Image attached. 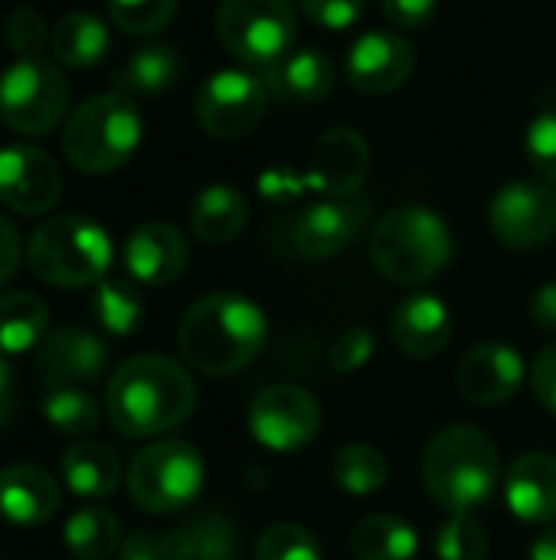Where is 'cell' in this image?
Instances as JSON below:
<instances>
[{
	"instance_id": "1",
	"label": "cell",
	"mask_w": 556,
	"mask_h": 560,
	"mask_svg": "<svg viewBox=\"0 0 556 560\" xmlns=\"http://www.w3.org/2000/svg\"><path fill=\"white\" fill-rule=\"evenodd\" d=\"M265 338L269 322L252 299L216 292L187 308L177 328V351L193 371L226 377L252 364L265 348Z\"/></svg>"
},
{
	"instance_id": "2",
	"label": "cell",
	"mask_w": 556,
	"mask_h": 560,
	"mask_svg": "<svg viewBox=\"0 0 556 560\" xmlns=\"http://www.w3.org/2000/svg\"><path fill=\"white\" fill-rule=\"evenodd\" d=\"M197 404L190 374L161 354L125 361L105 390L108 420L121 436H157L180 427Z\"/></svg>"
},
{
	"instance_id": "3",
	"label": "cell",
	"mask_w": 556,
	"mask_h": 560,
	"mask_svg": "<svg viewBox=\"0 0 556 560\" xmlns=\"http://www.w3.org/2000/svg\"><path fill=\"white\" fill-rule=\"evenodd\" d=\"M501 479L495 443L475 427H446L436 433L423 456V482L439 509L449 515H472L485 505Z\"/></svg>"
},
{
	"instance_id": "4",
	"label": "cell",
	"mask_w": 556,
	"mask_h": 560,
	"mask_svg": "<svg viewBox=\"0 0 556 560\" xmlns=\"http://www.w3.org/2000/svg\"><path fill=\"white\" fill-rule=\"evenodd\" d=\"M374 266L400 285H419L452 259V233L429 207H397L377 220L370 233Z\"/></svg>"
},
{
	"instance_id": "5",
	"label": "cell",
	"mask_w": 556,
	"mask_h": 560,
	"mask_svg": "<svg viewBox=\"0 0 556 560\" xmlns=\"http://www.w3.org/2000/svg\"><path fill=\"white\" fill-rule=\"evenodd\" d=\"M141 135L144 121L138 105L121 92H108L92 95L69 115L59 144L72 167L85 174H111L134 158Z\"/></svg>"
},
{
	"instance_id": "6",
	"label": "cell",
	"mask_w": 556,
	"mask_h": 560,
	"mask_svg": "<svg viewBox=\"0 0 556 560\" xmlns=\"http://www.w3.org/2000/svg\"><path fill=\"white\" fill-rule=\"evenodd\" d=\"M26 262L36 279L56 289L98 285L111 266V240L88 217H52L33 230Z\"/></svg>"
},
{
	"instance_id": "7",
	"label": "cell",
	"mask_w": 556,
	"mask_h": 560,
	"mask_svg": "<svg viewBox=\"0 0 556 560\" xmlns=\"http://www.w3.org/2000/svg\"><path fill=\"white\" fill-rule=\"evenodd\" d=\"M69 108V82L46 56H16L0 75V121L16 135L52 131Z\"/></svg>"
},
{
	"instance_id": "8",
	"label": "cell",
	"mask_w": 556,
	"mask_h": 560,
	"mask_svg": "<svg viewBox=\"0 0 556 560\" xmlns=\"http://www.w3.org/2000/svg\"><path fill=\"white\" fill-rule=\"evenodd\" d=\"M203 456L184 440L144 446L128 466V495L151 515L187 509L203 489Z\"/></svg>"
},
{
	"instance_id": "9",
	"label": "cell",
	"mask_w": 556,
	"mask_h": 560,
	"mask_svg": "<svg viewBox=\"0 0 556 560\" xmlns=\"http://www.w3.org/2000/svg\"><path fill=\"white\" fill-rule=\"evenodd\" d=\"M298 20L288 0H223L216 10L220 43L252 69H272L295 43Z\"/></svg>"
},
{
	"instance_id": "10",
	"label": "cell",
	"mask_w": 556,
	"mask_h": 560,
	"mask_svg": "<svg viewBox=\"0 0 556 560\" xmlns=\"http://www.w3.org/2000/svg\"><path fill=\"white\" fill-rule=\"evenodd\" d=\"M269 85L252 69H220L210 75L193 102L197 125L223 141L246 138L265 115Z\"/></svg>"
},
{
	"instance_id": "11",
	"label": "cell",
	"mask_w": 556,
	"mask_h": 560,
	"mask_svg": "<svg viewBox=\"0 0 556 560\" xmlns=\"http://www.w3.org/2000/svg\"><path fill=\"white\" fill-rule=\"evenodd\" d=\"M492 233L508 249H537L556 233V190L547 180H508L488 207Z\"/></svg>"
},
{
	"instance_id": "12",
	"label": "cell",
	"mask_w": 556,
	"mask_h": 560,
	"mask_svg": "<svg viewBox=\"0 0 556 560\" xmlns=\"http://www.w3.org/2000/svg\"><path fill=\"white\" fill-rule=\"evenodd\" d=\"M249 430L256 443L275 453H295L308 446L321 430L318 400L298 384L265 387L249 407Z\"/></svg>"
},
{
	"instance_id": "13",
	"label": "cell",
	"mask_w": 556,
	"mask_h": 560,
	"mask_svg": "<svg viewBox=\"0 0 556 560\" xmlns=\"http://www.w3.org/2000/svg\"><path fill=\"white\" fill-rule=\"evenodd\" d=\"M62 194V174L56 161L33 148V144H10L0 148V203L36 217L56 207Z\"/></svg>"
},
{
	"instance_id": "14",
	"label": "cell",
	"mask_w": 556,
	"mask_h": 560,
	"mask_svg": "<svg viewBox=\"0 0 556 560\" xmlns=\"http://www.w3.org/2000/svg\"><path fill=\"white\" fill-rule=\"evenodd\" d=\"M367 174H370L367 138L357 128L334 125L318 138L305 180L308 190H318L324 197H354L367 180Z\"/></svg>"
},
{
	"instance_id": "15",
	"label": "cell",
	"mask_w": 556,
	"mask_h": 560,
	"mask_svg": "<svg viewBox=\"0 0 556 560\" xmlns=\"http://www.w3.org/2000/svg\"><path fill=\"white\" fill-rule=\"evenodd\" d=\"M416 69V49L406 36L390 30L364 33L344 62L347 82L364 95H387L397 92Z\"/></svg>"
},
{
	"instance_id": "16",
	"label": "cell",
	"mask_w": 556,
	"mask_h": 560,
	"mask_svg": "<svg viewBox=\"0 0 556 560\" xmlns=\"http://www.w3.org/2000/svg\"><path fill=\"white\" fill-rule=\"evenodd\" d=\"M105 361H108V351L92 331L59 328L39 341L33 371L43 387L66 390V387H82L95 381L105 371Z\"/></svg>"
},
{
	"instance_id": "17",
	"label": "cell",
	"mask_w": 556,
	"mask_h": 560,
	"mask_svg": "<svg viewBox=\"0 0 556 560\" xmlns=\"http://www.w3.org/2000/svg\"><path fill=\"white\" fill-rule=\"evenodd\" d=\"M367 223V200L328 197L298 213L292 226L295 249L308 259H331L357 240Z\"/></svg>"
},
{
	"instance_id": "18",
	"label": "cell",
	"mask_w": 556,
	"mask_h": 560,
	"mask_svg": "<svg viewBox=\"0 0 556 560\" xmlns=\"http://www.w3.org/2000/svg\"><path fill=\"white\" fill-rule=\"evenodd\" d=\"M459 390L475 407H501L524 384V358L501 341H485L472 348L459 364Z\"/></svg>"
},
{
	"instance_id": "19",
	"label": "cell",
	"mask_w": 556,
	"mask_h": 560,
	"mask_svg": "<svg viewBox=\"0 0 556 560\" xmlns=\"http://www.w3.org/2000/svg\"><path fill=\"white\" fill-rule=\"evenodd\" d=\"M452 338V312L433 292H413L393 308V341L406 358L429 361Z\"/></svg>"
},
{
	"instance_id": "20",
	"label": "cell",
	"mask_w": 556,
	"mask_h": 560,
	"mask_svg": "<svg viewBox=\"0 0 556 560\" xmlns=\"http://www.w3.org/2000/svg\"><path fill=\"white\" fill-rule=\"evenodd\" d=\"M187 240L170 223H144L125 243V269L134 282L167 285L187 269Z\"/></svg>"
},
{
	"instance_id": "21",
	"label": "cell",
	"mask_w": 556,
	"mask_h": 560,
	"mask_svg": "<svg viewBox=\"0 0 556 560\" xmlns=\"http://www.w3.org/2000/svg\"><path fill=\"white\" fill-rule=\"evenodd\" d=\"M505 502L514 518L528 525L556 522V459L547 453H524L505 479Z\"/></svg>"
},
{
	"instance_id": "22",
	"label": "cell",
	"mask_w": 556,
	"mask_h": 560,
	"mask_svg": "<svg viewBox=\"0 0 556 560\" xmlns=\"http://www.w3.org/2000/svg\"><path fill=\"white\" fill-rule=\"evenodd\" d=\"M59 499L56 479L39 466L16 463L0 472V515L10 525L36 528L49 522L59 509Z\"/></svg>"
},
{
	"instance_id": "23",
	"label": "cell",
	"mask_w": 556,
	"mask_h": 560,
	"mask_svg": "<svg viewBox=\"0 0 556 560\" xmlns=\"http://www.w3.org/2000/svg\"><path fill=\"white\" fill-rule=\"evenodd\" d=\"M262 75H265L269 95H275L282 102H298V105L324 102L334 89V79H338L334 62L318 49L288 52L282 62L265 69Z\"/></svg>"
},
{
	"instance_id": "24",
	"label": "cell",
	"mask_w": 556,
	"mask_h": 560,
	"mask_svg": "<svg viewBox=\"0 0 556 560\" xmlns=\"http://www.w3.org/2000/svg\"><path fill=\"white\" fill-rule=\"evenodd\" d=\"M161 545L167 560H236L239 555V535L220 512L193 518L187 528L164 535Z\"/></svg>"
},
{
	"instance_id": "25",
	"label": "cell",
	"mask_w": 556,
	"mask_h": 560,
	"mask_svg": "<svg viewBox=\"0 0 556 560\" xmlns=\"http://www.w3.org/2000/svg\"><path fill=\"white\" fill-rule=\"evenodd\" d=\"M246 220H249L246 197L229 184H213L200 190L190 207V226L210 246L233 243L246 230Z\"/></svg>"
},
{
	"instance_id": "26",
	"label": "cell",
	"mask_w": 556,
	"mask_h": 560,
	"mask_svg": "<svg viewBox=\"0 0 556 560\" xmlns=\"http://www.w3.org/2000/svg\"><path fill=\"white\" fill-rule=\"evenodd\" d=\"M62 482L82 499H108L121 482V463L105 443H75L62 453Z\"/></svg>"
},
{
	"instance_id": "27",
	"label": "cell",
	"mask_w": 556,
	"mask_h": 560,
	"mask_svg": "<svg viewBox=\"0 0 556 560\" xmlns=\"http://www.w3.org/2000/svg\"><path fill=\"white\" fill-rule=\"evenodd\" d=\"M111 46L108 26L92 13H66L52 23L49 49L69 69H92Z\"/></svg>"
},
{
	"instance_id": "28",
	"label": "cell",
	"mask_w": 556,
	"mask_h": 560,
	"mask_svg": "<svg viewBox=\"0 0 556 560\" xmlns=\"http://www.w3.org/2000/svg\"><path fill=\"white\" fill-rule=\"evenodd\" d=\"M180 75V56L170 43H147L134 49L115 72V89L121 95H161Z\"/></svg>"
},
{
	"instance_id": "29",
	"label": "cell",
	"mask_w": 556,
	"mask_h": 560,
	"mask_svg": "<svg viewBox=\"0 0 556 560\" xmlns=\"http://www.w3.org/2000/svg\"><path fill=\"white\" fill-rule=\"evenodd\" d=\"M49 308L33 292L0 295V354L36 351L46 338Z\"/></svg>"
},
{
	"instance_id": "30",
	"label": "cell",
	"mask_w": 556,
	"mask_h": 560,
	"mask_svg": "<svg viewBox=\"0 0 556 560\" xmlns=\"http://www.w3.org/2000/svg\"><path fill=\"white\" fill-rule=\"evenodd\" d=\"M416 548V532L397 515H367L351 535V551L357 560H413Z\"/></svg>"
},
{
	"instance_id": "31",
	"label": "cell",
	"mask_w": 556,
	"mask_h": 560,
	"mask_svg": "<svg viewBox=\"0 0 556 560\" xmlns=\"http://www.w3.org/2000/svg\"><path fill=\"white\" fill-rule=\"evenodd\" d=\"M62 538H66V548L75 560H108L121 548L118 518L108 509H95V505L69 515Z\"/></svg>"
},
{
	"instance_id": "32",
	"label": "cell",
	"mask_w": 556,
	"mask_h": 560,
	"mask_svg": "<svg viewBox=\"0 0 556 560\" xmlns=\"http://www.w3.org/2000/svg\"><path fill=\"white\" fill-rule=\"evenodd\" d=\"M334 482L351 492V495H370L387 482V459L377 446L367 443H351L334 456L331 466Z\"/></svg>"
},
{
	"instance_id": "33",
	"label": "cell",
	"mask_w": 556,
	"mask_h": 560,
	"mask_svg": "<svg viewBox=\"0 0 556 560\" xmlns=\"http://www.w3.org/2000/svg\"><path fill=\"white\" fill-rule=\"evenodd\" d=\"M92 315L98 318V325L111 335H131L141 318H144V305L141 295L121 282V279H102L95 285V299H92Z\"/></svg>"
},
{
	"instance_id": "34",
	"label": "cell",
	"mask_w": 556,
	"mask_h": 560,
	"mask_svg": "<svg viewBox=\"0 0 556 560\" xmlns=\"http://www.w3.org/2000/svg\"><path fill=\"white\" fill-rule=\"evenodd\" d=\"M43 413H46V420H49V427H52L56 433L75 436V440L95 433V430H98V420H102L98 404H95L85 390H79V387L52 390V394L46 397V404H43Z\"/></svg>"
},
{
	"instance_id": "35",
	"label": "cell",
	"mask_w": 556,
	"mask_h": 560,
	"mask_svg": "<svg viewBox=\"0 0 556 560\" xmlns=\"http://www.w3.org/2000/svg\"><path fill=\"white\" fill-rule=\"evenodd\" d=\"M177 13V0H108L111 23L128 36L161 33Z\"/></svg>"
},
{
	"instance_id": "36",
	"label": "cell",
	"mask_w": 556,
	"mask_h": 560,
	"mask_svg": "<svg viewBox=\"0 0 556 560\" xmlns=\"http://www.w3.org/2000/svg\"><path fill=\"white\" fill-rule=\"evenodd\" d=\"M439 560H485L488 535L475 515H449V522L436 535Z\"/></svg>"
},
{
	"instance_id": "37",
	"label": "cell",
	"mask_w": 556,
	"mask_h": 560,
	"mask_svg": "<svg viewBox=\"0 0 556 560\" xmlns=\"http://www.w3.org/2000/svg\"><path fill=\"white\" fill-rule=\"evenodd\" d=\"M256 560H321V545L308 528L295 522H279L262 532Z\"/></svg>"
},
{
	"instance_id": "38",
	"label": "cell",
	"mask_w": 556,
	"mask_h": 560,
	"mask_svg": "<svg viewBox=\"0 0 556 560\" xmlns=\"http://www.w3.org/2000/svg\"><path fill=\"white\" fill-rule=\"evenodd\" d=\"M524 151L541 180L556 184V108L541 112L524 135Z\"/></svg>"
},
{
	"instance_id": "39",
	"label": "cell",
	"mask_w": 556,
	"mask_h": 560,
	"mask_svg": "<svg viewBox=\"0 0 556 560\" xmlns=\"http://www.w3.org/2000/svg\"><path fill=\"white\" fill-rule=\"evenodd\" d=\"M49 26L43 20V13L20 7L7 16L3 23V39L13 49V56H43L46 43H49Z\"/></svg>"
},
{
	"instance_id": "40",
	"label": "cell",
	"mask_w": 556,
	"mask_h": 560,
	"mask_svg": "<svg viewBox=\"0 0 556 560\" xmlns=\"http://www.w3.org/2000/svg\"><path fill=\"white\" fill-rule=\"evenodd\" d=\"M301 10L311 23L341 33V30H351L354 23H360L367 0H301Z\"/></svg>"
},
{
	"instance_id": "41",
	"label": "cell",
	"mask_w": 556,
	"mask_h": 560,
	"mask_svg": "<svg viewBox=\"0 0 556 560\" xmlns=\"http://www.w3.org/2000/svg\"><path fill=\"white\" fill-rule=\"evenodd\" d=\"M374 358V335L367 328H351L338 338L334 351H331V364L334 371H357Z\"/></svg>"
},
{
	"instance_id": "42",
	"label": "cell",
	"mask_w": 556,
	"mask_h": 560,
	"mask_svg": "<svg viewBox=\"0 0 556 560\" xmlns=\"http://www.w3.org/2000/svg\"><path fill=\"white\" fill-rule=\"evenodd\" d=\"M383 13L390 23L403 26V30H419L433 20L439 0H380Z\"/></svg>"
},
{
	"instance_id": "43",
	"label": "cell",
	"mask_w": 556,
	"mask_h": 560,
	"mask_svg": "<svg viewBox=\"0 0 556 560\" xmlns=\"http://www.w3.org/2000/svg\"><path fill=\"white\" fill-rule=\"evenodd\" d=\"M531 384H534L537 400H541L547 410H554L556 413V345L544 348V351L534 358V364H531Z\"/></svg>"
},
{
	"instance_id": "44",
	"label": "cell",
	"mask_w": 556,
	"mask_h": 560,
	"mask_svg": "<svg viewBox=\"0 0 556 560\" xmlns=\"http://www.w3.org/2000/svg\"><path fill=\"white\" fill-rule=\"evenodd\" d=\"M259 190L269 200H295L301 190H308V180L305 174H295L288 167H272L259 177Z\"/></svg>"
},
{
	"instance_id": "45",
	"label": "cell",
	"mask_w": 556,
	"mask_h": 560,
	"mask_svg": "<svg viewBox=\"0 0 556 560\" xmlns=\"http://www.w3.org/2000/svg\"><path fill=\"white\" fill-rule=\"evenodd\" d=\"M16 266H20V233L7 217H0V285L16 272Z\"/></svg>"
},
{
	"instance_id": "46",
	"label": "cell",
	"mask_w": 556,
	"mask_h": 560,
	"mask_svg": "<svg viewBox=\"0 0 556 560\" xmlns=\"http://www.w3.org/2000/svg\"><path fill=\"white\" fill-rule=\"evenodd\" d=\"M121 560H167L164 558V545L161 538L147 535V532H134L121 541Z\"/></svg>"
},
{
	"instance_id": "47",
	"label": "cell",
	"mask_w": 556,
	"mask_h": 560,
	"mask_svg": "<svg viewBox=\"0 0 556 560\" xmlns=\"http://www.w3.org/2000/svg\"><path fill=\"white\" fill-rule=\"evenodd\" d=\"M531 322L541 331H556V282H547L531 299Z\"/></svg>"
},
{
	"instance_id": "48",
	"label": "cell",
	"mask_w": 556,
	"mask_h": 560,
	"mask_svg": "<svg viewBox=\"0 0 556 560\" xmlns=\"http://www.w3.org/2000/svg\"><path fill=\"white\" fill-rule=\"evenodd\" d=\"M16 400H20V394H16L13 371H10V364L3 361V354H0V433H3V430L10 427V420H13Z\"/></svg>"
},
{
	"instance_id": "49",
	"label": "cell",
	"mask_w": 556,
	"mask_h": 560,
	"mask_svg": "<svg viewBox=\"0 0 556 560\" xmlns=\"http://www.w3.org/2000/svg\"><path fill=\"white\" fill-rule=\"evenodd\" d=\"M531 560H556V528L544 532L534 548H531Z\"/></svg>"
}]
</instances>
